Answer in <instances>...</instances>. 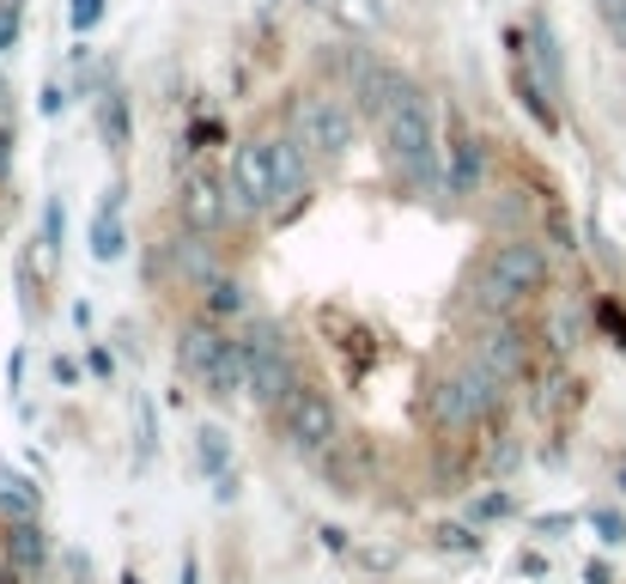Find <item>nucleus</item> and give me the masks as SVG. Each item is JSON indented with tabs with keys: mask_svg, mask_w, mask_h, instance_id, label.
<instances>
[{
	"mask_svg": "<svg viewBox=\"0 0 626 584\" xmlns=\"http://www.w3.org/2000/svg\"><path fill=\"white\" fill-rule=\"evenodd\" d=\"M384 140H389V159H396L401 184L414 189H433L438 184V128H433V110L426 98L401 80V92L389 98L384 110Z\"/></svg>",
	"mask_w": 626,
	"mask_h": 584,
	"instance_id": "1",
	"label": "nucleus"
},
{
	"mask_svg": "<svg viewBox=\"0 0 626 584\" xmlns=\"http://www.w3.org/2000/svg\"><path fill=\"white\" fill-rule=\"evenodd\" d=\"M238 354H244V389H250L262 408H280V402L298 389L292 359H286V347H280V335L274 329H250L238 342Z\"/></svg>",
	"mask_w": 626,
	"mask_h": 584,
	"instance_id": "2",
	"label": "nucleus"
},
{
	"mask_svg": "<svg viewBox=\"0 0 626 584\" xmlns=\"http://www.w3.org/2000/svg\"><path fill=\"white\" fill-rule=\"evenodd\" d=\"M547 287V250L541 244H499L487 256V305H517V298Z\"/></svg>",
	"mask_w": 626,
	"mask_h": 584,
	"instance_id": "3",
	"label": "nucleus"
},
{
	"mask_svg": "<svg viewBox=\"0 0 626 584\" xmlns=\"http://www.w3.org/2000/svg\"><path fill=\"white\" fill-rule=\"evenodd\" d=\"M493 402H499V378L468 359L463 372H450V378L433 384V420L438 426H468V420H480Z\"/></svg>",
	"mask_w": 626,
	"mask_h": 584,
	"instance_id": "4",
	"label": "nucleus"
},
{
	"mask_svg": "<svg viewBox=\"0 0 626 584\" xmlns=\"http://www.w3.org/2000/svg\"><path fill=\"white\" fill-rule=\"evenodd\" d=\"M182 366H189V378H201L213 389V396H238L244 389V354H238V342H226L219 329L182 335Z\"/></svg>",
	"mask_w": 626,
	"mask_h": 584,
	"instance_id": "5",
	"label": "nucleus"
},
{
	"mask_svg": "<svg viewBox=\"0 0 626 584\" xmlns=\"http://www.w3.org/2000/svg\"><path fill=\"white\" fill-rule=\"evenodd\" d=\"M231 201L244 214H280V165H274V140H244L231 159Z\"/></svg>",
	"mask_w": 626,
	"mask_h": 584,
	"instance_id": "6",
	"label": "nucleus"
},
{
	"mask_svg": "<svg viewBox=\"0 0 626 584\" xmlns=\"http://www.w3.org/2000/svg\"><path fill=\"white\" fill-rule=\"evenodd\" d=\"M286 408V433H292V445L305 451V457H322V451H335V438H341V414H335V402L322 396V389L298 384L292 396L280 402Z\"/></svg>",
	"mask_w": 626,
	"mask_h": 584,
	"instance_id": "7",
	"label": "nucleus"
},
{
	"mask_svg": "<svg viewBox=\"0 0 626 584\" xmlns=\"http://www.w3.org/2000/svg\"><path fill=\"white\" fill-rule=\"evenodd\" d=\"M354 128H359V116L341 98H310L298 110V147H310L317 159H341L354 147Z\"/></svg>",
	"mask_w": 626,
	"mask_h": 584,
	"instance_id": "8",
	"label": "nucleus"
},
{
	"mask_svg": "<svg viewBox=\"0 0 626 584\" xmlns=\"http://www.w3.org/2000/svg\"><path fill=\"white\" fill-rule=\"evenodd\" d=\"M480 184H487V147H480V140H456L450 147V171H445L450 201H475Z\"/></svg>",
	"mask_w": 626,
	"mask_h": 584,
	"instance_id": "9",
	"label": "nucleus"
},
{
	"mask_svg": "<svg viewBox=\"0 0 626 584\" xmlns=\"http://www.w3.org/2000/svg\"><path fill=\"white\" fill-rule=\"evenodd\" d=\"M226 219V195H219L213 177H189L182 184V226L189 231H213Z\"/></svg>",
	"mask_w": 626,
	"mask_h": 584,
	"instance_id": "10",
	"label": "nucleus"
},
{
	"mask_svg": "<svg viewBox=\"0 0 626 584\" xmlns=\"http://www.w3.org/2000/svg\"><path fill=\"white\" fill-rule=\"evenodd\" d=\"M475 366H487L493 378H511V372L524 366V335H517L511 323H505V329H487L475 347Z\"/></svg>",
	"mask_w": 626,
	"mask_h": 584,
	"instance_id": "11",
	"label": "nucleus"
},
{
	"mask_svg": "<svg viewBox=\"0 0 626 584\" xmlns=\"http://www.w3.org/2000/svg\"><path fill=\"white\" fill-rule=\"evenodd\" d=\"M511 86H517V98H524V110L536 116L541 128H554V103L541 98V86H536V73H529V61H524V49H517V37H511Z\"/></svg>",
	"mask_w": 626,
	"mask_h": 584,
	"instance_id": "12",
	"label": "nucleus"
},
{
	"mask_svg": "<svg viewBox=\"0 0 626 584\" xmlns=\"http://www.w3.org/2000/svg\"><path fill=\"white\" fill-rule=\"evenodd\" d=\"M122 250H128V231H122V219H116V189H110V207L91 219V256H98V263H116Z\"/></svg>",
	"mask_w": 626,
	"mask_h": 584,
	"instance_id": "13",
	"label": "nucleus"
},
{
	"mask_svg": "<svg viewBox=\"0 0 626 584\" xmlns=\"http://www.w3.org/2000/svg\"><path fill=\"white\" fill-rule=\"evenodd\" d=\"M207 310H213V317H238V310H244V287L231 275H207Z\"/></svg>",
	"mask_w": 626,
	"mask_h": 584,
	"instance_id": "14",
	"label": "nucleus"
},
{
	"mask_svg": "<svg viewBox=\"0 0 626 584\" xmlns=\"http://www.w3.org/2000/svg\"><path fill=\"white\" fill-rule=\"evenodd\" d=\"M201 469L213 475V482H226V475H231V445H226L219 426H207V433H201Z\"/></svg>",
	"mask_w": 626,
	"mask_h": 584,
	"instance_id": "15",
	"label": "nucleus"
},
{
	"mask_svg": "<svg viewBox=\"0 0 626 584\" xmlns=\"http://www.w3.org/2000/svg\"><path fill=\"white\" fill-rule=\"evenodd\" d=\"M103 135H110V147H116V152L128 147V103H122V98L103 103Z\"/></svg>",
	"mask_w": 626,
	"mask_h": 584,
	"instance_id": "16",
	"label": "nucleus"
},
{
	"mask_svg": "<svg viewBox=\"0 0 626 584\" xmlns=\"http://www.w3.org/2000/svg\"><path fill=\"white\" fill-rule=\"evenodd\" d=\"M536 61H541L547 86H559V56H554V31L547 24H536Z\"/></svg>",
	"mask_w": 626,
	"mask_h": 584,
	"instance_id": "17",
	"label": "nucleus"
},
{
	"mask_svg": "<svg viewBox=\"0 0 626 584\" xmlns=\"http://www.w3.org/2000/svg\"><path fill=\"white\" fill-rule=\"evenodd\" d=\"M12 554H19L24 566H37V561H43V542H37V529H31V524H19V529H12Z\"/></svg>",
	"mask_w": 626,
	"mask_h": 584,
	"instance_id": "18",
	"label": "nucleus"
},
{
	"mask_svg": "<svg viewBox=\"0 0 626 584\" xmlns=\"http://www.w3.org/2000/svg\"><path fill=\"white\" fill-rule=\"evenodd\" d=\"M68 19H73V31H91L103 19V0H68Z\"/></svg>",
	"mask_w": 626,
	"mask_h": 584,
	"instance_id": "19",
	"label": "nucleus"
},
{
	"mask_svg": "<svg viewBox=\"0 0 626 584\" xmlns=\"http://www.w3.org/2000/svg\"><path fill=\"white\" fill-rule=\"evenodd\" d=\"M19 43V7H0V49Z\"/></svg>",
	"mask_w": 626,
	"mask_h": 584,
	"instance_id": "20",
	"label": "nucleus"
},
{
	"mask_svg": "<svg viewBox=\"0 0 626 584\" xmlns=\"http://www.w3.org/2000/svg\"><path fill=\"white\" fill-rule=\"evenodd\" d=\"M596 529H603V542H626V524L615 512H596Z\"/></svg>",
	"mask_w": 626,
	"mask_h": 584,
	"instance_id": "21",
	"label": "nucleus"
},
{
	"mask_svg": "<svg viewBox=\"0 0 626 584\" xmlns=\"http://www.w3.org/2000/svg\"><path fill=\"white\" fill-rule=\"evenodd\" d=\"M596 12H603V19L615 24V19H626V0H596Z\"/></svg>",
	"mask_w": 626,
	"mask_h": 584,
	"instance_id": "22",
	"label": "nucleus"
},
{
	"mask_svg": "<svg viewBox=\"0 0 626 584\" xmlns=\"http://www.w3.org/2000/svg\"><path fill=\"white\" fill-rule=\"evenodd\" d=\"M7 147H12V135L0 128V177H7Z\"/></svg>",
	"mask_w": 626,
	"mask_h": 584,
	"instance_id": "23",
	"label": "nucleus"
},
{
	"mask_svg": "<svg viewBox=\"0 0 626 584\" xmlns=\"http://www.w3.org/2000/svg\"><path fill=\"white\" fill-rule=\"evenodd\" d=\"M608 31H615V43L626 49V19H615V24H608Z\"/></svg>",
	"mask_w": 626,
	"mask_h": 584,
	"instance_id": "24",
	"label": "nucleus"
}]
</instances>
